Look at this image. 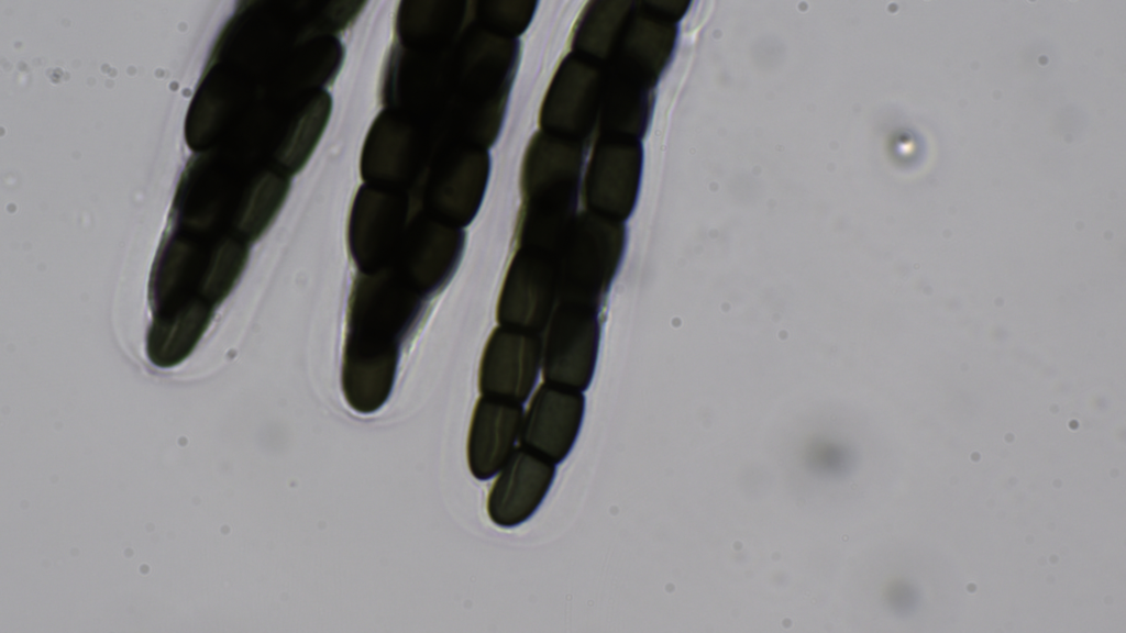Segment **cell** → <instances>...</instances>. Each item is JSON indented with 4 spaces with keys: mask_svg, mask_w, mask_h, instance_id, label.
I'll return each instance as SVG.
<instances>
[{
    "mask_svg": "<svg viewBox=\"0 0 1126 633\" xmlns=\"http://www.w3.org/2000/svg\"><path fill=\"white\" fill-rule=\"evenodd\" d=\"M330 97L312 91L296 107L275 143L274 158L280 170L294 173L301 168L318 143L328 122Z\"/></svg>",
    "mask_w": 1126,
    "mask_h": 633,
    "instance_id": "obj_13",
    "label": "cell"
},
{
    "mask_svg": "<svg viewBox=\"0 0 1126 633\" xmlns=\"http://www.w3.org/2000/svg\"><path fill=\"white\" fill-rule=\"evenodd\" d=\"M620 257L621 236L618 229L594 219H585L555 256L559 302L598 310L614 280Z\"/></svg>",
    "mask_w": 1126,
    "mask_h": 633,
    "instance_id": "obj_1",
    "label": "cell"
},
{
    "mask_svg": "<svg viewBox=\"0 0 1126 633\" xmlns=\"http://www.w3.org/2000/svg\"><path fill=\"white\" fill-rule=\"evenodd\" d=\"M408 200L391 188L367 184L358 190L349 220V248L360 271L389 267L407 230Z\"/></svg>",
    "mask_w": 1126,
    "mask_h": 633,
    "instance_id": "obj_4",
    "label": "cell"
},
{
    "mask_svg": "<svg viewBox=\"0 0 1126 633\" xmlns=\"http://www.w3.org/2000/svg\"><path fill=\"white\" fill-rule=\"evenodd\" d=\"M585 410L581 391L543 384L523 415L519 441L553 464L570 454L578 436Z\"/></svg>",
    "mask_w": 1126,
    "mask_h": 633,
    "instance_id": "obj_7",
    "label": "cell"
},
{
    "mask_svg": "<svg viewBox=\"0 0 1126 633\" xmlns=\"http://www.w3.org/2000/svg\"><path fill=\"white\" fill-rule=\"evenodd\" d=\"M521 403L482 396L474 408L468 437L467 464L479 480L494 477L514 452L519 440Z\"/></svg>",
    "mask_w": 1126,
    "mask_h": 633,
    "instance_id": "obj_12",
    "label": "cell"
},
{
    "mask_svg": "<svg viewBox=\"0 0 1126 633\" xmlns=\"http://www.w3.org/2000/svg\"><path fill=\"white\" fill-rule=\"evenodd\" d=\"M420 295L390 266L360 271L349 298L346 334L398 344L419 312Z\"/></svg>",
    "mask_w": 1126,
    "mask_h": 633,
    "instance_id": "obj_2",
    "label": "cell"
},
{
    "mask_svg": "<svg viewBox=\"0 0 1126 633\" xmlns=\"http://www.w3.org/2000/svg\"><path fill=\"white\" fill-rule=\"evenodd\" d=\"M598 310L559 302L548 323L542 345V373L547 384L584 391L594 376L599 345Z\"/></svg>",
    "mask_w": 1126,
    "mask_h": 633,
    "instance_id": "obj_3",
    "label": "cell"
},
{
    "mask_svg": "<svg viewBox=\"0 0 1126 633\" xmlns=\"http://www.w3.org/2000/svg\"><path fill=\"white\" fill-rule=\"evenodd\" d=\"M339 53V46L329 37L311 40L285 63L278 79L290 87L320 82L336 66Z\"/></svg>",
    "mask_w": 1126,
    "mask_h": 633,
    "instance_id": "obj_15",
    "label": "cell"
},
{
    "mask_svg": "<svg viewBox=\"0 0 1126 633\" xmlns=\"http://www.w3.org/2000/svg\"><path fill=\"white\" fill-rule=\"evenodd\" d=\"M537 333L499 326L483 353L478 388L483 396L522 403L532 391L542 363Z\"/></svg>",
    "mask_w": 1126,
    "mask_h": 633,
    "instance_id": "obj_6",
    "label": "cell"
},
{
    "mask_svg": "<svg viewBox=\"0 0 1126 633\" xmlns=\"http://www.w3.org/2000/svg\"><path fill=\"white\" fill-rule=\"evenodd\" d=\"M398 344L346 334L342 362V390L358 413H373L388 399L397 370Z\"/></svg>",
    "mask_w": 1126,
    "mask_h": 633,
    "instance_id": "obj_11",
    "label": "cell"
},
{
    "mask_svg": "<svg viewBox=\"0 0 1126 633\" xmlns=\"http://www.w3.org/2000/svg\"><path fill=\"white\" fill-rule=\"evenodd\" d=\"M288 190L284 171L264 169L253 177L236 204L233 224L243 240L262 234L278 212Z\"/></svg>",
    "mask_w": 1126,
    "mask_h": 633,
    "instance_id": "obj_14",
    "label": "cell"
},
{
    "mask_svg": "<svg viewBox=\"0 0 1126 633\" xmlns=\"http://www.w3.org/2000/svg\"><path fill=\"white\" fill-rule=\"evenodd\" d=\"M496 475L487 497V513L496 525L514 528L542 503L552 486L555 464L519 446Z\"/></svg>",
    "mask_w": 1126,
    "mask_h": 633,
    "instance_id": "obj_9",
    "label": "cell"
},
{
    "mask_svg": "<svg viewBox=\"0 0 1126 633\" xmlns=\"http://www.w3.org/2000/svg\"><path fill=\"white\" fill-rule=\"evenodd\" d=\"M462 251L459 230L438 218H419L398 248L397 271L419 293L442 287L453 274Z\"/></svg>",
    "mask_w": 1126,
    "mask_h": 633,
    "instance_id": "obj_8",
    "label": "cell"
},
{
    "mask_svg": "<svg viewBox=\"0 0 1126 633\" xmlns=\"http://www.w3.org/2000/svg\"><path fill=\"white\" fill-rule=\"evenodd\" d=\"M415 125L399 113L385 111L373 122L361 157L363 177L369 185L396 188L413 177L421 154Z\"/></svg>",
    "mask_w": 1126,
    "mask_h": 633,
    "instance_id": "obj_10",
    "label": "cell"
},
{
    "mask_svg": "<svg viewBox=\"0 0 1126 633\" xmlns=\"http://www.w3.org/2000/svg\"><path fill=\"white\" fill-rule=\"evenodd\" d=\"M559 302L558 269L550 253L526 248L514 258L501 288L497 320L501 326L537 333Z\"/></svg>",
    "mask_w": 1126,
    "mask_h": 633,
    "instance_id": "obj_5",
    "label": "cell"
}]
</instances>
